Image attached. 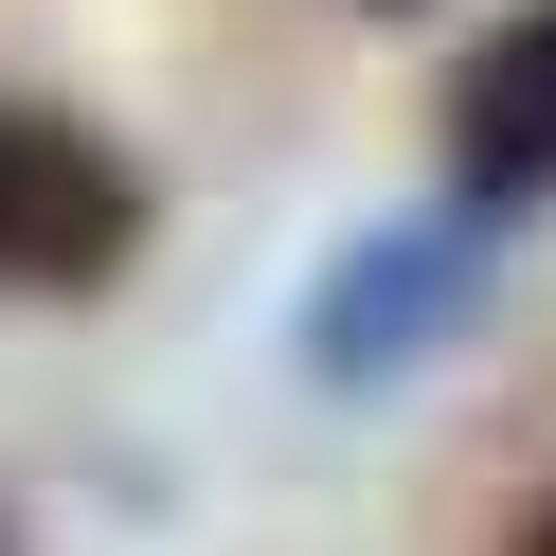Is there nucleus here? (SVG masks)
<instances>
[{
	"mask_svg": "<svg viewBox=\"0 0 556 556\" xmlns=\"http://www.w3.org/2000/svg\"><path fill=\"white\" fill-rule=\"evenodd\" d=\"M162 233L144 162L109 144L90 109H54V90H0V305H90L126 288Z\"/></svg>",
	"mask_w": 556,
	"mask_h": 556,
	"instance_id": "obj_1",
	"label": "nucleus"
},
{
	"mask_svg": "<svg viewBox=\"0 0 556 556\" xmlns=\"http://www.w3.org/2000/svg\"><path fill=\"white\" fill-rule=\"evenodd\" d=\"M467 305H484V233L467 216H395V233H359V252L305 288V377H324V395H377V377H413L431 341H467Z\"/></svg>",
	"mask_w": 556,
	"mask_h": 556,
	"instance_id": "obj_2",
	"label": "nucleus"
},
{
	"mask_svg": "<svg viewBox=\"0 0 556 556\" xmlns=\"http://www.w3.org/2000/svg\"><path fill=\"white\" fill-rule=\"evenodd\" d=\"M431 162H448L431 216H467V233H503V216L556 198V0H520V18L467 37V73H448V109H431Z\"/></svg>",
	"mask_w": 556,
	"mask_h": 556,
	"instance_id": "obj_3",
	"label": "nucleus"
},
{
	"mask_svg": "<svg viewBox=\"0 0 556 556\" xmlns=\"http://www.w3.org/2000/svg\"><path fill=\"white\" fill-rule=\"evenodd\" d=\"M520 556H556V503H539V520H520Z\"/></svg>",
	"mask_w": 556,
	"mask_h": 556,
	"instance_id": "obj_4",
	"label": "nucleus"
}]
</instances>
